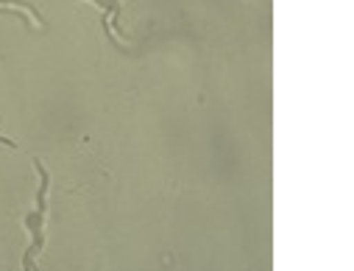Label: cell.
<instances>
[{"mask_svg": "<svg viewBox=\"0 0 354 271\" xmlns=\"http://www.w3.org/2000/svg\"><path fill=\"white\" fill-rule=\"evenodd\" d=\"M37 165V173L42 176V188H39V193H37V210L31 213V216H26V227L31 229V235H34V243H31V249L26 252V257H23V271H34V257L42 252V243H45V235H42V227H45V210H48V204H45V196H48V182H50V176H48V171L42 168V162L37 159L34 162Z\"/></svg>", "mask_w": 354, "mask_h": 271, "instance_id": "obj_1", "label": "cell"}, {"mask_svg": "<svg viewBox=\"0 0 354 271\" xmlns=\"http://www.w3.org/2000/svg\"><path fill=\"white\" fill-rule=\"evenodd\" d=\"M93 3L104 9V23H106V31H109L112 17H118V6H120V0H93ZM109 37L115 40V34H112V31H109Z\"/></svg>", "mask_w": 354, "mask_h": 271, "instance_id": "obj_3", "label": "cell"}, {"mask_svg": "<svg viewBox=\"0 0 354 271\" xmlns=\"http://www.w3.org/2000/svg\"><path fill=\"white\" fill-rule=\"evenodd\" d=\"M6 6L20 9V12H28V17L34 20V26H37V28H42V17L37 15V9H34L31 3H20V0H0V9H6Z\"/></svg>", "mask_w": 354, "mask_h": 271, "instance_id": "obj_2", "label": "cell"}]
</instances>
